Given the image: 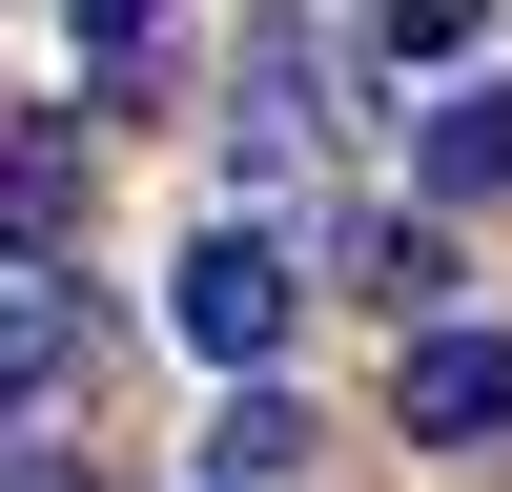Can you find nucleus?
<instances>
[{
    "instance_id": "obj_1",
    "label": "nucleus",
    "mask_w": 512,
    "mask_h": 492,
    "mask_svg": "<svg viewBox=\"0 0 512 492\" xmlns=\"http://www.w3.org/2000/svg\"><path fill=\"white\" fill-rule=\"evenodd\" d=\"M164 308H185V349H205V369H267V349H287V308H308V267H287L267 226H205L185 267H164Z\"/></svg>"
},
{
    "instance_id": "obj_2",
    "label": "nucleus",
    "mask_w": 512,
    "mask_h": 492,
    "mask_svg": "<svg viewBox=\"0 0 512 492\" xmlns=\"http://www.w3.org/2000/svg\"><path fill=\"white\" fill-rule=\"evenodd\" d=\"M390 410H410L431 451H512V328H410Z\"/></svg>"
},
{
    "instance_id": "obj_3",
    "label": "nucleus",
    "mask_w": 512,
    "mask_h": 492,
    "mask_svg": "<svg viewBox=\"0 0 512 492\" xmlns=\"http://www.w3.org/2000/svg\"><path fill=\"white\" fill-rule=\"evenodd\" d=\"M226 144H246V185H287V164H308V21L246 41V123H226Z\"/></svg>"
},
{
    "instance_id": "obj_4",
    "label": "nucleus",
    "mask_w": 512,
    "mask_h": 492,
    "mask_svg": "<svg viewBox=\"0 0 512 492\" xmlns=\"http://www.w3.org/2000/svg\"><path fill=\"white\" fill-rule=\"evenodd\" d=\"M431 185L451 205H512V82H451L431 103Z\"/></svg>"
},
{
    "instance_id": "obj_5",
    "label": "nucleus",
    "mask_w": 512,
    "mask_h": 492,
    "mask_svg": "<svg viewBox=\"0 0 512 492\" xmlns=\"http://www.w3.org/2000/svg\"><path fill=\"white\" fill-rule=\"evenodd\" d=\"M62 369H82V308H62V287H0V431H21Z\"/></svg>"
},
{
    "instance_id": "obj_6",
    "label": "nucleus",
    "mask_w": 512,
    "mask_h": 492,
    "mask_svg": "<svg viewBox=\"0 0 512 492\" xmlns=\"http://www.w3.org/2000/svg\"><path fill=\"white\" fill-rule=\"evenodd\" d=\"M205 472H226V492H287V472H308V410L246 369V390H226V431H205Z\"/></svg>"
},
{
    "instance_id": "obj_7",
    "label": "nucleus",
    "mask_w": 512,
    "mask_h": 492,
    "mask_svg": "<svg viewBox=\"0 0 512 492\" xmlns=\"http://www.w3.org/2000/svg\"><path fill=\"white\" fill-rule=\"evenodd\" d=\"M82 226V144H62V123H41V144H0V246H21V267H41V246H62Z\"/></svg>"
},
{
    "instance_id": "obj_8",
    "label": "nucleus",
    "mask_w": 512,
    "mask_h": 492,
    "mask_svg": "<svg viewBox=\"0 0 512 492\" xmlns=\"http://www.w3.org/2000/svg\"><path fill=\"white\" fill-rule=\"evenodd\" d=\"M369 41H390V62H472L492 0H369Z\"/></svg>"
},
{
    "instance_id": "obj_9",
    "label": "nucleus",
    "mask_w": 512,
    "mask_h": 492,
    "mask_svg": "<svg viewBox=\"0 0 512 492\" xmlns=\"http://www.w3.org/2000/svg\"><path fill=\"white\" fill-rule=\"evenodd\" d=\"M62 21H82V62H103V103H123V82H144V41H164V0H62Z\"/></svg>"
},
{
    "instance_id": "obj_10",
    "label": "nucleus",
    "mask_w": 512,
    "mask_h": 492,
    "mask_svg": "<svg viewBox=\"0 0 512 492\" xmlns=\"http://www.w3.org/2000/svg\"><path fill=\"white\" fill-rule=\"evenodd\" d=\"M0 492H82V472H62V451H0Z\"/></svg>"
}]
</instances>
